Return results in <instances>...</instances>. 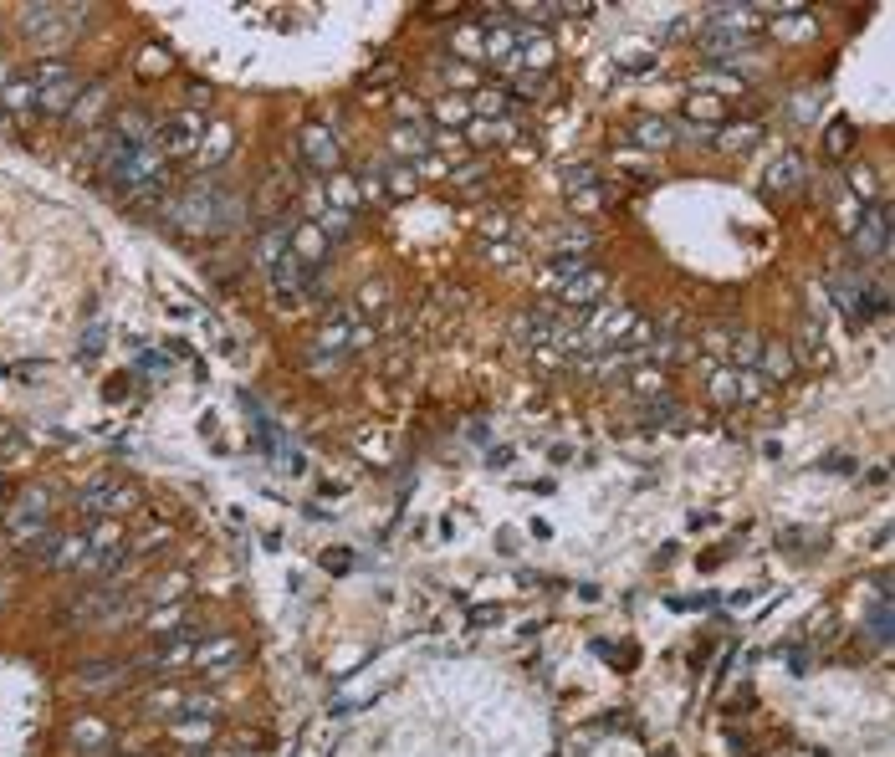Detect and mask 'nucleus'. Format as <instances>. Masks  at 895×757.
I'll return each mask as SVG.
<instances>
[{
    "label": "nucleus",
    "mask_w": 895,
    "mask_h": 757,
    "mask_svg": "<svg viewBox=\"0 0 895 757\" xmlns=\"http://www.w3.org/2000/svg\"><path fill=\"white\" fill-rule=\"evenodd\" d=\"M701 379H706V394L716 405L727 410H747V405H763L768 399V379L757 369H737V364H711V359H696Z\"/></svg>",
    "instance_id": "obj_1"
},
{
    "label": "nucleus",
    "mask_w": 895,
    "mask_h": 757,
    "mask_svg": "<svg viewBox=\"0 0 895 757\" xmlns=\"http://www.w3.org/2000/svg\"><path fill=\"white\" fill-rule=\"evenodd\" d=\"M31 87H36V113H47V118H67L82 98V82L77 72L62 62V57H47V62H36L31 72Z\"/></svg>",
    "instance_id": "obj_2"
},
{
    "label": "nucleus",
    "mask_w": 895,
    "mask_h": 757,
    "mask_svg": "<svg viewBox=\"0 0 895 757\" xmlns=\"http://www.w3.org/2000/svg\"><path fill=\"white\" fill-rule=\"evenodd\" d=\"M205 128H210V118H205L200 108H179V113H169V118L154 128V149H159L164 159H185V154H200Z\"/></svg>",
    "instance_id": "obj_3"
},
{
    "label": "nucleus",
    "mask_w": 895,
    "mask_h": 757,
    "mask_svg": "<svg viewBox=\"0 0 895 757\" xmlns=\"http://www.w3.org/2000/svg\"><path fill=\"white\" fill-rule=\"evenodd\" d=\"M128 507H139V492H133V486H123V481H93V486L77 497V512H82L87 522H118Z\"/></svg>",
    "instance_id": "obj_4"
},
{
    "label": "nucleus",
    "mask_w": 895,
    "mask_h": 757,
    "mask_svg": "<svg viewBox=\"0 0 895 757\" xmlns=\"http://www.w3.org/2000/svg\"><path fill=\"white\" fill-rule=\"evenodd\" d=\"M302 159L318 169V174H338V164H343L338 133H333L328 123H307V128H302Z\"/></svg>",
    "instance_id": "obj_5"
},
{
    "label": "nucleus",
    "mask_w": 895,
    "mask_h": 757,
    "mask_svg": "<svg viewBox=\"0 0 895 757\" xmlns=\"http://www.w3.org/2000/svg\"><path fill=\"white\" fill-rule=\"evenodd\" d=\"M236 655H241V640L236 635H205V640H195V671H205V676H226L231 665H236Z\"/></svg>",
    "instance_id": "obj_6"
},
{
    "label": "nucleus",
    "mask_w": 895,
    "mask_h": 757,
    "mask_svg": "<svg viewBox=\"0 0 895 757\" xmlns=\"http://www.w3.org/2000/svg\"><path fill=\"white\" fill-rule=\"evenodd\" d=\"M849 241H855V251H860V256H880V251H885V241H890V215H885V200H880L870 215H860L855 226H849Z\"/></svg>",
    "instance_id": "obj_7"
},
{
    "label": "nucleus",
    "mask_w": 895,
    "mask_h": 757,
    "mask_svg": "<svg viewBox=\"0 0 895 757\" xmlns=\"http://www.w3.org/2000/svg\"><path fill=\"white\" fill-rule=\"evenodd\" d=\"M67 742H72L82 757H108V747H113V727L98 722V717H77L72 732H67Z\"/></svg>",
    "instance_id": "obj_8"
},
{
    "label": "nucleus",
    "mask_w": 895,
    "mask_h": 757,
    "mask_svg": "<svg viewBox=\"0 0 895 757\" xmlns=\"http://www.w3.org/2000/svg\"><path fill=\"white\" fill-rule=\"evenodd\" d=\"M630 139H635V149H645V154H660V149H670V144H676V128H670L665 118H655V113H640V118L630 123Z\"/></svg>",
    "instance_id": "obj_9"
},
{
    "label": "nucleus",
    "mask_w": 895,
    "mask_h": 757,
    "mask_svg": "<svg viewBox=\"0 0 895 757\" xmlns=\"http://www.w3.org/2000/svg\"><path fill=\"white\" fill-rule=\"evenodd\" d=\"M757 374H763L768 384L773 379H788L793 369H798V353H793V343H757V364H752Z\"/></svg>",
    "instance_id": "obj_10"
},
{
    "label": "nucleus",
    "mask_w": 895,
    "mask_h": 757,
    "mask_svg": "<svg viewBox=\"0 0 895 757\" xmlns=\"http://www.w3.org/2000/svg\"><path fill=\"white\" fill-rule=\"evenodd\" d=\"M231 149H236V128L215 118V123L205 128V139H200V154H195V159H200L205 169H215V164H226V159H231Z\"/></svg>",
    "instance_id": "obj_11"
},
{
    "label": "nucleus",
    "mask_w": 895,
    "mask_h": 757,
    "mask_svg": "<svg viewBox=\"0 0 895 757\" xmlns=\"http://www.w3.org/2000/svg\"><path fill=\"white\" fill-rule=\"evenodd\" d=\"M323 200H328V210L353 215L358 205H364V190H358L353 174H328V180H323Z\"/></svg>",
    "instance_id": "obj_12"
},
{
    "label": "nucleus",
    "mask_w": 895,
    "mask_h": 757,
    "mask_svg": "<svg viewBox=\"0 0 895 757\" xmlns=\"http://www.w3.org/2000/svg\"><path fill=\"white\" fill-rule=\"evenodd\" d=\"M696 87H701V98H716V103H727V98H742V93H747V82H742L737 72H716V67L696 72Z\"/></svg>",
    "instance_id": "obj_13"
},
{
    "label": "nucleus",
    "mask_w": 895,
    "mask_h": 757,
    "mask_svg": "<svg viewBox=\"0 0 895 757\" xmlns=\"http://www.w3.org/2000/svg\"><path fill=\"white\" fill-rule=\"evenodd\" d=\"M0 113H16V118L36 113V87H31V77H26V72H16L6 87H0Z\"/></svg>",
    "instance_id": "obj_14"
},
{
    "label": "nucleus",
    "mask_w": 895,
    "mask_h": 757,
    "mask_svg": "<svg viewBox=\"0 0 895 757\" xmlns=\"http://www.w3.org/2000/svg\"><path fill=\"white\" fill-rule=\"evenodd\" d=\"M287 251L307 266V261H318V256L328 251V236L312 226V220H302V226H292V236H287Z\"/></svg>",
    "instance_id": "obj_15"
},
{
    "label": "nucleus",
    "mask_w": 895,
    "mask_h": 757,
    "mask_svg": "<svg viewBox=\"0 0 895 757\" xmlns=\"http://www.w3.org/2000/svg\"><path fill=\"white\" fill-rule=\"evenodd\" d=\"M757 139H763V123H722L711 133L716 149H752Z\"/></svg>",
    "instance_id": "obj_16"
},
{
    "label": "nucleus",
    "mask_w": 895,
    "mask_h": 757,
    "mask_svg": "<svg viewBox=\"0 0 895 757\" xmlns=\"http://www.w3.org/2000/svg\"><path fill=\"white\" fill-rule=\"evenodd\" d=\"M169 737L185 742V747H200V742L215 737V717H174V722H169Z\"/></svg>",
    "instance_id": "obj_17"
},
{
    "label": "nucleus",
    "mask_w": 895,
    "mask_h": 757,
    "mask_svg": "<svg viewBox=\"0 0 895 757\" xmlns=\"http://www.w3.org/2000/svg\"><path fill=\"white\" fill-rule=\"evenodd\" d=\"M768 185H773V195H793V190L803 185V159H798V154H783V159L768 169Z\"/></svg>",
    "instance_id": "obj_18"
},
{
    "label": "nucleus",
    "mask_w": 895,
    "mask_h": 757,
    "mask_svg": "<svg viewBox=\"0 0 895 757\" xmlns=\"http://www.w3.org/2000/svg\"><path fill=\"white\" fill-rule=\"evenodd\" d=\"M481 41H486V21H461L451 31V52H461L466 62H481Z\"/></svg>",
    "instance_id": "obj_19"
},
{
    "label": "nucleus",
    "mask_w": 895,
    "mask_h": 757,
    "mask_svg": "<svg viewBox=\"0 0 895 757\" xmlns=\"http://www.w3.org/2000/svg\"><path fill=\"white\" fill-rule=\"evenodd\" d=\"M686 113H691V123H701L706 133H716V128L727 123V103H716V98H701V93H696V98L686 103Z\"/></svg>",
    "instance_id": "obj_20"
},
{
    "label": "nucleus",
    "mask_w": 895,
    "mask_h": 757,
    "mask_svg": "<svg viewBox=\"0 0 895 757\" xmlns=\"http://www.w3.org/2000/svg\"><path fill=\"white\" fill-rule=\"evenodd\" d=\"M103 113H108V87H87V93L77 98V108H72L67 118H72V123H98Z\"/></svg>",
    "instance_id": "obj_21"
},
{
    "label": "nucleus",
    "mask_w": 895,
    "mask_h": 757,
    "mask_svg": "<svg viewBox=\"0 0 895 757\" xmlns=\"http://www.w3.org/2000/svg\"><path fill=\"white\" fill-rule=\"evenodd\" d=\"M185 696H190V691H179V686H169V691H149L144 711H149V717H159V722H164V717H179V711H185Z\"/></svg>",
    "instance_id": "obj_22"
},
{
    "label": "nucleus",
    "mask_w": 895,
    "mask_h": 757,
    "mask_svg": "<svg viewBox=\"0 0 895 757\" xmlns=\"http://www.w3.org/2000/svg\"><path fill=\"white\" fill-rule=\"evenodd\" d=\"M430 118H435V123H451V133H456L461 123H471V103H466V98H440V103L430 108Z\"/></svg>",
    "instance_id": "obj_23"
},
{
    "label": "nucleus",
    "mask_w": 895,
    "mask_h": 757,
    "mask_svg": "<svg viewBox=\"0 0 895 757\" xmlns=\"http://www.w3.org/2000/svg\"><path fill=\"white\" fill-rule=\"evenodd\" d=\"M123 676V665H87L82 671V691H113Z\"/></svg>",
    "instance_id": "obj_24"
},
{
    "label": "nucleus",
    "mask_w": 895,
    "mask_h": 757,
    "mask_svg": "<svg viewBox=\"0 0 895 757\" xmlns=\"http://www.w3.org/2000/svg\"><path fill=\"white\" fill-rule=\"evenodd\" d=\"M773 16H783V21H773V31H783V36H809V31H814L809 11H798V6H783V11H773Z\"/></svg>",
    "instance_id": "obj_25"
},
{
    "label": "nucleus",
    "mask_w": 895,
    "mask_h": 757,
    "mask_svg": "<svg viewBox=\"0 0 895 757\" xmlns=\"http://www.w3.org/2000/svg\"><path fill=\"white\" fill-rule=\"evenodd\" d=\"M849 139H855V128H849V123H829V133H824V149L839 159V154H849Z\"/></svg>",
    "instance_id": "obj_26"
},
{
    "label": "nucleus",
    "mask_w": 895,
    "mask_h": 757,
    "mask_svg": "<svg viewBox=\"0 0 895 757\" xmlns=\"http://www.w3.org/2000/svg\"><path fill=\"white\" fill-rule=\"evenodd\" d=\"M139 67L154 77V72H169V57L159 52V47H144V57H139Z\"/></svg>",
    "instance_id": "obj_27"
},
{
    "label": "nucleus",
    "mask_w": 895,
    "mask_h": 757,
    "mask_svg": "<svg viewBox=\"0 0 895 757\" xmlns=\"http://www.w3.org/2000/svg\"><path fill=\"white\" fill-rule=\"evenodd\" d=\"M481 236H507V215H491L486 226H481Z\"/></svg>",
    "instance_id": "obj_28"
},
{
    "label": "nucleus",
    "mask_w": 895,
    "mask_h": 757,
    "mask_svg": "<svg viewBox=\"0 0 895 757\" xmlns=\"http://www.w3.org/2000/svg\"><path fill=\"white\" fill-rule=\"evenodd\" d=\"M11 77H16V67H6V62H0V87H6Z\"/></svg>",
    "instance_id": "obj_29"
}]
</instances>
